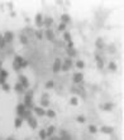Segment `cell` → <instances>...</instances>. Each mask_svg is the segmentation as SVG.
<instances>
[{
    "mask_svg": "<svg viewBox=\"0 0 124 140\" xmlns=\"http://www.w3.org/2000/svg\"><path fill=\"white\" fill-rule=\"evenodd\" d=\"M60 69H61V59L57 58L55 61V63H53V73H57Z\"/></svg>",
    "mask_w": 124,
    "mask_h": 140,
    "instance_id": "obj_2",
    "label": "cell"
},
{
    "mask_svg": "<svg viewBox=\"0 0 124 140\" xmlns=\"http://www.w3.org/2000/svg\"><path fill=\"white\" fill-rule=\"evenodd\" d=\"M67 53H68L70 57H75L76 56V51L74 48H67Z\"/></svg>",
    "mask_w": 124,
    "mask_h": 140,
    "instance_id": "obj_15",
    "label": "cell"
},
{
    "mask_svg": "<svg viewBox=\"0 0 124 140\" xmlns=\"http://www.w3.org/2000/svg\"><path fill=\"white\" fill-rule=\"evenodd\" d=\"M71 104H72V105H77V98H76V97H72V98H71Z\"/></svg>",
    "mask_w": 124,
    "mask_h": 140,
    "instance_id": "obj_35",
    "label": "cell"
},
{
    "mask_svg": "<svg viewBox=\"0 0 124 140\" xmlns=\"http://www.w3.org/2000/svg\"><path fill=\"white\" fill-rule=\"evenodd\" d=\"M53 23V20H52V18H46L45 20H43V24H46L47 27H49L51 24Z\"/></svg>",
    "mask_w": 124,
    "mask_h": 140,
    "instance_id": "obj_21",
    "label": "cell"
},
{
    "mask_svg": "<svg viewBox=\"0 0 124 140\" xmlns=\"http://www.w3.org/2000/svg\"><path fill=\"white\" fill-rule=\"evenodd\" d=\"M61 19H62V23H63V24H66L67 22H70V15H68V14H62Z\"/></svg>",
    "mask_w": 124,
    "mask_h": 140,
    "instance_id": "obj_14",
    "label": "cell"
},
{
    "mask_svg": "<svg viewBox=\"0 0 124 140\" xmlns=\"http://www.w3.org/2000/svg\"><path fill=\"white\" fill-rule=\"evenodd\" d=\"M19 79H20V85H22L23 87H28V86H29V83H28V79H27V77H25V76H23V75H22V76L19 77Z\"/></svg>",
    "mask_w": 124,
    "mask_h": 140,
    "instance_id": "obj_5",
    "label": "cell"
},
{
    "mask_svg": "<svg viewBox=\"0 0 124 140\" xmlns=\"http://www.w3.org/2000/svg\"><path fill=\"white\" fill-rule=\"evenodd\" d=\"M23 61H24V59H23L22 57H19V56H16V57H15V63H16V64H19V66H20Z\"/></svg>",
    "mask_w": 124,
    "mask_h": 140,
    "instance_id": "obj_26",
    "label": "cell"
},
{
    "mask_svg": "<svg viewBox=\"0 0 124 140\" xmlns=\"http://www.w3.org/2000/svg\"><path fill=\"white\" fill-rule=\"evenodd\" d=\"M96 64H98V67H99V68H103L104 63H103V59H101L100 57H96Z\"/></svg>",
    "mask_w": 124,
    "mask_h": 140,
    "instance_id": "obj_20",
    "label": "cell"
},
{
    "mask_svg": "<svg viewBox=\"0 0 124 140\" xmlns=\"http://www.w3.org/2000/svg\"><path fill=\"white\" fill-rule=\"evenodd\" d=\"M77 121H78V123H85V117H84V116H78Z\"/></svg>",
    "mask_w": 124,
    "mask_h": 140,
    "instance_id": "obj_37",
    "label": "cell"
},
{
    "mask_svg": "<svg viewBox=\"0 0 124 140\" xmlns=\"http://www.w3.org/2000/svg\"><path fill=\"white\" fill-rule=\"evenodd\" d=\"M34 111H36V114H37L38 116H43V115H46V111L42 109V107H36Z\"/></svg>",
    "mask_w": 124,
    "mask_h": 140,
    "instance_id": "obj_12",
    "label": "cell"
},
{
    "mask_svg": "<svg viewBox=\"0 0 124 140\" xmlns=\"http://www.w3.org/2000/svg\"><path fill=\"white\" fill-rule=\"evenodd\" d=\"M39 136H41V139H42V140H45L47 138L46 131H45V130H41V133H39Z\"/></svg>",
    "mask_w": 124,
    "mask_h": 140,
    "instance_id": "obj_28",
    "label": "cell"
},
{
    "mask_svg": "<svg viewBox=\"0 0 124 140\" xmlns=\"http://www.w3.org/2000/svg\"><path fill=\"white\" fill-rule=\"evenodd\" d=\"M14 125H15V127H19L22 125V117H16L15 121H14Z\"/></svg>",
    "mask_w": 124,
    "mask_h": 140,
    "instance_id": "obj_25",
    "label": "cell"
},
{
    "mask_svg": "<svg viewBox=\"0 0 124 140\" xmlns=\"http://www.w3.org/2000/svg\"><path fill=\"white\" fill-rule=\"evenodd\" d=\"M101 131L105 133V134H111L113 133V127L111 126H103L101 127Z\"/></svg>",
    "mask_w": 124,
    "mask_h": 140,
    "instance_id": "obj_11",
    "label": "cell"
},
{
    "mask_svg": "<svg viewBox=\"0 0 124 140\" xmlns=\"http://www.w3.org/2000/svg\"><path fill=\"white\" fill-rule=\"evenodd\" d=\"M20 42H22L23 44H27V43H28V39H27V37H25V35H22V37H20Z\"/></svg>",
    "mask_w": 124,
    "mask_h": 140,
    "instance_id": "obj_29",
    "label": "cell"
},
{
    "mask_svg": "<svg viewBox=\"0 0 124 140\" xmlns=\"http://www.w3.org/2000/svg\"><path fill=\"white\" fill-rule=\"evenodd\" d=\"M109 67H110L111 69H117V64H115V63H113V62L109 63Z\"/></svg>",
    "mask_w": 124,
    "mask_h": 140,
    "instance_id": "obj_33",
    "label": "cell"
},
{
    "mask_svg": "<svg viewBox=\"0 0 124 140\" xmlns=\"http://www.w3.org/2000/svg\"><path fill=\"white\" fill-rule=\"evenodd\" d=\"M48 104H49V102H48L47 100H42V106H48Z\"/></svg>",
    "mask_w": 124,
    "mask_h": 140,
    "instance_id": "obj_38",
    "label": "cell"
},
{
    "mask_svg": "<svg viewBox=\"0 0 124 140\" xmlns=\"http://www.w3.org/2000/svg\"><path fill=\"white\" fill-rule=\"evenodd\" d=\"M0 39H4V38H3V35H1V34H0Z\"/></svg>",
    "mask_w": 124,
    "mask_h": 140,
    "instance_id": "obj_44",
    "label": "cell"
},
{
    "mask_svg": "<svg viewBox=\"0 0 124 140\" xmlns=\"http://www.w3.org/2000/svg\"><path fill=\"white\" fill-rule=\"evenodd\" d=\"M36 24H37V25H42V24H43V19H42V15H41V14H37V15H36Z\"/></svg>",
    "mask_w": 124,
    "mask_h": 140,
    "instance_id": "obj_13",
    "label": "cell"
},
{
    "mask_svg": "<svg viewBox=\"0 0 124 140\" xmlns=\"http://www.w3.org/2000/svg\"><path fill=\"white\" fill-rule=\"evenodd\" d=\"M53 131H55V126H49V127L47 129L46 135H47V136H51V135L53 134Z\"/></svg>",
    "mask_w": 124,
    "mask_h": 140,
    "instance_id": "obj_16",
    "label": "cell"
},
{
    "mask_svg": "<svg viewBox=\"0 0 124 140\" xmlns=\"http://www.w3.org/2000/svg\"><path fill=\"white\" fill-rule=\"evenodd\" d=\"M58 29H60V31H65V29H66V24L61 23V24H60V27H58Z\"/></svg>",
    "mask_w": 124,
    "mask_h": 140,
    "instance_id": "obj_36",
    "label": "cell"
},
{
    "mask_svg": "<svg viewBox=\"0 0 124 140\" xmlns=\"http://www.w3.org/2000/svg\"><path fill=\"white\" fill-rule=\"evenodd\" d=\"M0 83H1V85L5 83V78H0Z\"/></svg>",
    "mask_w": 124,
    "mask_h": 140,
    "instance_id": "obj_43",
    "label": "cell"
},
{
    "mask_svg": "<svg viewBox=\"0 0 124 140\" xmlns=\"http://www.w3.org/2000/svg\"><path fill=\"white\" fill-rule=\"evenodd\" d=\"M76 64H77V67H78V68H84V66H85L82 61H77V63H76Z\"/></svg>",
    "mask_w": 124,
    "mask_h": 140,
    "instance_id": "obj_31",
    "label": "cell"
},
{
    "mask_svg": "<svg viewBox=\"0 0 124 140\" xmlns=\"http://www.w3.org/2000/svg\"><path fill=\"white\" fill-rule=\"evenodd\" d=\"M71 64H72V61L71 59H66V62L61 64V69L62 71H68V68L71 67Z\"/></svg>",
    "mask_w": 124,
    "mask_h": 140,
    "instance_id": "obj_3",
    "label": "cell"
},
{
    "mask_svg": "<svg viewBox=\"0 0 124 140\" xmlns=\"http://www.w3.org/2000/svg\"><path fill=\"white\" fill-rule=\"evenodd\" d=\"M46 115L48 116V117H55V116H56V112L52 111V110H48V111L46 112Z\"/></svg>",
    "mask_w": 124,
    "mask_h": 140,
    "instance_id": "obj_24",
    "label": "cell"
},
{
    "mask_svg": "<svg viewBox=\"0 0 124 140\" xmlns=\"http://www.w3.org/2000/svg\"><path fill=\"white\" fill-rule=\"evenodd\" d=\"M89 130H90V133H96V131H98V129H96V126H94V125H90V126H89Z\"/></svg>",
    "mask_w": 124,
    "mask_h": 140,
    "instance_id": "obj_30",
    "label": "cell"
},
{
    "mask_svg": "<svg viewBox=\"0 0 124 140\" xmlns=\"http://www.w3.org/2000/svg\"><path fill=\"white\" fill-rule=\"evenodd\" d=\"M46 87H47V88H51V87H53V82H52V81L47 82V83H46Z\"/></svg>",
    "mask_w": 124,
    "mask_h": 140,
    "instance_id": "obj_34",
    "label": "cell"
},
{
    "mask_svg": "<svg viewBox=\"0 0 124 140\" xmlns=\"http://www.w3.org/2000/svg\"><path fill=\"white\" fill-rule=\"evenodd\" d=\"M82 78H84L82 73H75V75H74V81H75L76 83L81 82V81H82Z\"/></svg>",
    "mask_w": 124,
    "mask_h": 140,
    "instance_id": "obj_10",
    "label": "cell"
},
{
    "mask_svg": "<svg viewBox=\"0 0 124 140\" xmlns=\"http://www.w3.org/2000/svg\"><path fill=\"white\" fill-rule=\"evenodd\" d=\"M24 111H25V106H24L23 104L18 105V107H16V112H18V115H19V116H22Z\"/></svg>",
    "mask_w": 124,
    "mask_h": 140,
    "instance_id": "obj_7",
    "label": "cell"
},
{
    "mask_svg": "<svg viewBox=\"0 0 124 140\" xmlns=\"http://www.w3.org/2000/svg\"><path fill=\"white\" fill-rule=\"evenodd\" d=\"M22 116H23V117H25V119H29V117L32 116V111H31V110H25V111L23 112V115H22Z\"/></svg>",
    "mask_w": 124,
    "mask_h": 140,
    "instance_id": "obj_17",
    "label": "cell"
},
{
    "mask_svg": "<svg viewBox=\"0 0 124 140\" xmlns=\"http://www.w3.org/2000/svg\"><path fill=\"white\" fill-rule=\"evenodd\" d=\"M36 35H37V37H38L39 39L42 38V33H41V32H37V33H36Z\"/></svg>",
    "mask_w": 124,
    "mask_h": 140,
    "instance_id": "obj_41",
    "label": "cell"
},
{
    "mask_svg": "<svg viewBox=\"0 0 124 140\" xmlns=\"http://www.w3.org/2000/svg\"><path fill=\"white\" fill-rule=\"evenodd\" d=\"M46 37L48 41H55V34H53V32L51 29H47L46 31Z\"/></svg>",
    "mask_w": 124,
    "mask_h": 140,
    "instance_id": "obj_6",
    "label": "cell"
},
{
    "mask_svg": "<svg viewBox=\"0 0 124 140\" xmlns=\"http://www.w3.org/2000/svg\"><path fill=\"white\" fill-rule=\"evenodd\" d=\"M6 76H8V72L4 71V69H1V71H0V78H5Z\"/></svg>",
    "mask_w": 124,
    "mask_h": 140,
    "instance_id": "obj_27",
    "label": "cell"
},
{
    "mask_svg": "<svg viewBox=\"0 0 124 140\" xmlns=\"http://www.w3.org/2000/svg\"><path fill=\"white\" fill-rule=\"evenodd\" d=\"M3 88H4V91H9V85L8 83H3Z\"/></svg>",
    "mask_w": 124,
    "mask_h": 140,
    "instance_id": "obj_32",
    "label": "cell"
},
{
    "mask_svg": "<svg viewBox=\"0 0 124 140\" xmlns=\"http://www.w3.org/2000/svg\"><path fill=\"white\" fill-rule=\"evenodd\" d=\"M13 37H14V35H13V33H12V32H6V33L4 34V37H3V38H4V41H5V42H12V41H13Z\"/></svg>",
    "mask_w": 124,
    "mask_h": 140,
    "instance_id": "obj_4",
    "label": "cell"
},
{
    "mask_svg": "<svg viewBox=\"0 0 124 140\" xmlns=\"http://www.w3.org/2000/svg\"><path fill=\"white\" fill-rule=\"evenodd\" d=\"M60 135H61L60 138H61L62 140H71L70 135H68V134H67V133L65 131V130H61V131H60Z\"/></svg>",
    "mask_w": 124,
    "mask_h": 140,
    "instance_id": "obj_8",
    "label": "cell"
},
{
    "mask_svg": "<svg viewBox=\"0 0 124 140\" xmlns=\"http://www.w3.org/2000/svg\"><path fill=\"white\" fill-rule=\"evenodd\" d=\"M96 47H99V48H103V47H104V42H103L101 38H99V39L96 41Z\"/></svg>",
    "mask_w": 124,
    "mask_h": 140,
    "instance_id": "obj_23",
    "label": "cell"
},
{
    "mask_svg": "<svg viewBox=\"0 0 124 140\" xmlns=\"http://www.w3.org/2000/svg\"><path fill=\"white\" fill-rule=\"evenodd\" d=\"M32 96H33V92L32 91H29V92L25 95V101H24V106L27 107H31L32 106Z\"/></svg>",
    "mask_w": 124,
    "mask_h": 140,
    "instance_id": "obj_1",
    "label": "cell"
},
{
    "mask_svg": "<svg viewBox=\"0 0 124 140\" xmlns=\"http://www.w3.org/2000/svg\"><path fill=\"white\" fill-rule=\"evenodd\" d=\"M27 64H28V62H27V61H23V62H22V64H20V67H25Z\"/></svg>",
    "mask_w": 124,
    "mask_h": 140,
    "instance_id": "obj_42",
    "label": "cell"
},
{
    "mask_svg": "<svg viewBox=\"0 0 124 140\" xmlns=\"http://www.w3.org/2000/svg\"><path fill=\"white\" fill-rule=\"evenodd\" d=\"M19 68H20V66H19V64H16V63L14 62V69H15V71H18Z\"/></svg>",
    "mask_w": 124,
    "mask_h": 140,
    "instance_id": "obj_40",
    "label": "cell"
},
{
    "mask_svg": "<svg viewBox=\"0 0 124 140\" xmlns=\"http://www.w3.org/2000/svg\"><path fill=\"white\" fill-rule=\"evenodd\" d=\"M14 88H15V91H16L18 93H22V92H23V86H22L20 83H16Z\"/></svg>",
    "mask_w": 124,
    "mask_h": 140,
    "instance_id": "obj_19",
    "label": "cell"
},
{
    "mask_svg": "<svg viewBox=\"0 0 124 140\" xmlns=\"http://www.w3.org/2000/svg\"><path fill=\"white\" fill-rule=\"evenodd\" d=\"M4 46H5V41L4 39H0V48H3Z\"/></svg>",
    "mask_w": 124,
    "mask_h": 140,
    "instance_id": "obj_39",
    "label": "cell"
},
{
    "mask_svg": "<svg viewBox=\"0 0 124 140\" xmlns=\"http://www.w3.org/2000/svg\"><path fill=\"white\" fill-rule=\"evenodd\" d=\"M101 107L105 110V111H110V110L113 109V104H104Z\"/></svg>",
    "mask_w": 124,
    "mask_h": 140,
    "instance_id": "obj_18",
    "label": "cell"
},
{
    "mask_svg": "<svg viewBox=\"0 0 124 140\" xmlns=\"http://www.w3.org/2000/svg\"><path fill=\"white\" fill-rule=\"evenodd\" d=\"M28 124H29V126H31L32 129H36V127H37V121H36V119L32 117V116L28 119Z\"/></svg>",
    "mask_w": 124,
    "mask_h": 140,
    "instance_id": "obj_9",
    "label": "cell"
},
{
    "mask_svg": "<svg viewBox=\"0 0 124 140\" xmlns=\"http://www.w3.org/2000/svg\"><path fill=\"white\" fill-rule=\"evenodd\" d=\"M63 37H65V41H67V42H71V34H70L68 32H65Z\"/></svg>",
    "mask_w": 124,
    "mask_h": 140,
    "instance_id": "obj_22",
    "label": "cell"
}]
</instances>
